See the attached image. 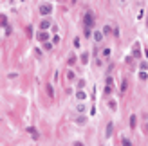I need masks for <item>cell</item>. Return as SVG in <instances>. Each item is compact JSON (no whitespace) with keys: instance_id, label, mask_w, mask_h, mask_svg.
I'll return each instance as SVG.
<instances>
[{"instance_id":"obj_24","label":"cell","mask_w":148,"mask_h":146,"mask_svg":"<svg viewBox=\"0 0 148 146\" xmlns=\"http://www.w3.org/2000/svg\"><path fill=\"white\" fill-rule=\"evenodd\" d=\"M78 112H85V106L80 103V105H78Z\"/></svg>"},{"instance_id":"obj_5","label":"cell","mask_w":148,"mask_h":146,"mask_svg":"<svg viewBox=\"0 0 148 146\" xmlns=\"http://www.w3.org/2000/svg\"><path fill=\"white\" fill-rule=\"evenodd\" d=\"M92 36H94V42H101V40H103V31H94V34H92Z\"/></svg>"},{"instance_id":"obj_7","label":"cell","mask_w":148,"mask_h":146,"mask_svg":"<svg viewBox=\"0 0 148 146\" xmlns=\"http://www.w3.org/2000/svg\"><path fill=\"white\" fill-rule=\"evenodd\" d=\"M76 97H78V99H80V101H83V99H85V97H87V94H85V92H83V90H78V92H76Z\"/></svg>"},{"instance_id":"obj_2","label":"cell","mask_w":148,"mask_h":146,"mask_svg":"<svg viewBox=\"0 0 148 146\" xmlns=\"http://www.w3.org/2000/svg\"><path fill=\"white\" fill-rule=\"evenodd\" d=\"M83 22H85V27H89V29L94 25V16H92V13H87V14H85Z\"/></svg>"},{"instance_id":"obj_4","label":"cell","mask_w":148,"mask_h":146,"mask_svg":"<svg viewBox=\"0 0 148 146\" xmlns=\"http://www.w3.org/2000/svg\"><path fill=\"white\" fill-rule=\"evenodd\" d=\"M51 27V20H47V18H43L42 22H40V29H43V31H47Z\"/></svg>"},{"instance_id":"obj_26","label":"cell","mask_w":148,"mask_h":146,"mask_svg":"<svg viewBox=\"0 0 148 146\" xmlns=\"http://www.w3.org/2000/svg\"><path fill=\"white\" fill-rule=\"evenodd\" d=\"M146 25H148V16H146Z\"/></svg>"},{"instance_id":"obj_18","label":"cell","mask_w":148,"mask_h":146,"mask_svg":"<svg viewBox=\"0 0 148 146\" xmlns=\"http://www.w3.org/2000/svg\"><path fill=\"white\" fill-rule=\"evenodd\" d=\"M139 67H141V71H146V69H148V63H146V61H141V65H139Z\"/></svg>"},{"instance_id":"obj_1","label":"cell","mask_w":148,"mask_h":146,"mask_svg":"<svg viewBox=\"0 0 148 146\" xmlns=\"http://www.w3.org/2000/svg\"><path fill=\"white\" fill-rule=\"evenodd\" d=\"M52 13V5L51 4H42L40 5V14H43V16H47V14Z\"/></svg>"},{"instance_id":"obj_25","label":"cell","mask_w":148,"mask_h":146,"mask_svg":"<svg viewBox=\"0 0 148 146\" xmlns=\"http://www.w3.org/2000/svg\"><path fill=\"white\" fill-rule=\"evenodd\" d=\"M121 143H123V144H125V146H130V144H132V143H130V141H128V139H123V141H121Z\"/></svg>"},{"instance_id":"obj_17","label":"cell","mask_w":148,"mask_h":146,"mask_svg":"<svg viewBox=\"0 0 148 146\" xmlns=\"http://www.w3.org/2000/svg\"><path fill=\"white\" fill-rule=\"evenodd\" d=\"M105 85H114V79H112V76H108V78H107Z\"/></svg>"},{"instance_id":"obj_19","label":"cell","mask_w":148,"mask_h":146,"mask_svg":"<svg viewBox=\"0 0 148 146\" xmlns=\"http://www.w3.org/2000/svg\"><path fill=\"white\" fill-rule=\"evenodd\" d=\"M47 94H49V96H54V90H52V87H51V85L47 87Z\"/></svg>"},{"instance_id":"obj_12","label":"cell","mask_w":148,"mask_h":146,"mask_svg":"<svg viewBox=\"0 0 148 146\" xmlns=\"http://www.w3.org/2000/svg\"><path fill=\"white\" fill-rule=\"evenodd\" d=\"M136 116H130V128H136Z\"/></svg>"},{"instance_id":"obj_23","label":"cell","mask_w":148,"mask_h":146,"mask_svg":"<svg viewBox=\"0 0 148 146\" xmlns=\"http://www.w3.org/2000/svg\"><path fill=\"white\" fill-rule=\"evenodd\" d=\"M125 90H127V81L121 83V92H125Z\"/></svg>"},{"instance_id":"obj_20","label":"cell","mask_w":148,"mask_h":146,"mask_svg":"<svg viewBox=\"0 0 148 146\" xmlns=\"http://www.w3.org/2000/svg\"><path fill=\"white\" fill-rule=\"evenodd\" d=\"M67 78H69V79H74V72L69 71V72H67Z\"/></svg>"},{"instance_id":"obj_6","label":"cell","mask_w":148,"mask_h":146,"mask_svg":"<svg viewBox=\"0 0 148 146\" xmlns=\"http://www.w3.org/2000/svg\"><path fill=\"white\" fill-rule=\"evenodd\" d=\"M112 130H114V125H112V123H108V125H107V132H105V135H107V137H110V135H112Z\"/></svg>"},{"instance_id":"obj_15","label":"cell","mask_w":148,"mask_h":146,"mask_svg":"<svg viewBox=\"0 0 148 146\" xmlns=\"http://www.w3.org/2000/svg\"><path fill=\"white\" fill-rule=\"evenodd\" d=\"M112 92V85H105V96H108Z\"/></svg>"},{"instance_id":"obj_3","label":"cell","mask_w":148,"mask_h":146,"mask_svg":"<svg viewBox=\"0 0 148 146\" xmlns=\"http://www.w3.org/2000/svg\"><path fill=\"white\" fill-rule=\"evenodd\" d=\"M36 38H38V40H40V42H47V40H49V33H47V31H43V29H42L40 33H38V36H36Z\"/></svg>"},{"instance_id":"obj_16","label":"cell","mask_w":148,"mask_h":146,"mask_svg":"<svg viewBox=\"0 0 148 146\" xmlns=\"http://www.w3.org/2000/svg\"><path fill=\"white\" fill-rule=\"evenodd\" d=\"M101 54H103L105 58H108V56H110V49H103V51H101Z\"/></svg>"},{"instance_id":"obj_14","label":"cell","mask_w":148,"mask_h":146,"mask_svg":"<svg viewBox=\"0 0 148 146\" xmlns=\"http://www.w3.org/2000/svg\"><path fill=\"white\" fill-rule=\"evenodd\" d=\"M76 123H78V125H85V123H87V119H85V117H81V116H80V117L76 119Z\"/></svg>"},{"instance_id":"obj_9","label":"cell","mask_w":148,"mask_h":146,"mask_svg":"<svg viewBox=\"0 0 148 146\" xmlns=\"http://www.w3.org/2000/svg\"><path fill=\"white\" fill-rule=\"evenodd\" d=\"M108 106H110V110H116L118 108V103H116L114 99H110V101H108Z\"/></svg>"},{"instance_id":"obj_22","label":"cell","mask_w":148,"mask_h":146,"mask_svg":"<svg viewBox=\"0 0 148 146\" xmlns=\"http://www.w3.org/2000/svg\"><path fill=\"white\" fill-rule=\"evenodd\" d=\"M58 42H60V36H58V34L52 36V43H58Z\"/></svg>"},{"instance_id":"obj_8","label":"cell","mask_w":148,"mask_h":146,"mask_svg":"<svg viewBox=\"0 0 148 146\" xmlns=\"http://www.w3.org/2000/svg\"><path fill=\"white\" fill-rule=\"evenodd\" d=\"M132 54H134L136 58H139V54H141V52H139V43L134 45V52H132Z\"/></svg>"},{"instance_id":"obj_10","label":"cell","mask_w":148,"mask_h":146,"mask_svg":"<svg viewBox=\"0 0 148 146\" xmlns=\"http://www.w3.org/2000/svg\"><path fill=\"white\" fill-rule=\"evenodd\" d=\"M81 63H89V54H87V52L81 54Z\"/></svg>"},{"instance_id":"obj_27","label":"cell","mask_w":148,"mask_h":146,"mask_svg":"<svg viewBox=\"0 0 148 146\" xmlns=\"http://www.w3.org/2000/svg\"><path fill=\"white\" fill-rule=\"evenodd\" d=\"M146 130H148V125H146Z\"/></svg>"},{"instance_id":"obj_13","label":"cell","mask_w":148,"mask_h":146,"mask_svg":"<svg viewBox=\"0 0 148 146\" xmlns=\"http://www.w3.org/2000/svg\"><path fill=\"white\" fill-rule=\"evenodd\" d=\"M139 79H148V74H146V71H141V72H139Z\"/></svg>"},{"instance_id":"obj_28","label":"cell","mask_w":148,"mask_h":146,"mask_svg":"<svg viewBox=\"0 0 148 146\" xmlns=\"http://www.w3.org/2000/svg\"><path fill=\"white\" fill-rule=\"evenodd\" d=\"M121 2H125V0H121Z\"/></svg>"},{"instance_id":"obj_11","label":"cell","mask_w":148,"mask_h":146,"mask_svg":"<svg viewBox=\"0 0 148 146\" xmlns=\"http://www.w3.org/2000/svg\"><path fill=\"white\" fill-rule=\"evenodd\" d=\"M43 49H45V51H51V49H52V43H51V42H43Z\"/></svg>"},{"instance_id":"obj_21","label":"cell","mask_w":148,"mask_h":146,"mask_svg":"<svg viewBox=\"0 0 148 146\" xmlns=\"http://www.w3.org/2000/svg\"><path fill=\"white\" fill-rule=\"evenodd\" d=\"M108 33H110V27L105 25V27H103V34H108Z\"/></svg>"}]
</instances>
